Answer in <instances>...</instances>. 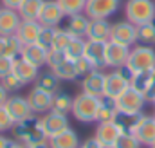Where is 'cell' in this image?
Here are the masks:
<instances>
[{
    "instance_id": "cell-1",
    "label": "cell",
    "mask_w": 155,
    "mask_h": 148,
    "mask_svg": "<svg viewBox=\"0 0 155 148\" xmlns=\"http://www.w3.org/2000/svg\"><path fill=\"white\" fill-rule=\"evenodd\" d=\"M13 141L20 143L22 146L40 145L47 141V134L41 125V116H29L20 123H15L13 126Z\"/></svg>"
},
{
    "instance_id": "cell-2",
    "label": "cell",
    "mask_w": 155,
    "mask_h": 148,
    "mask_svg": "<svg viewBox=\"0 0 155 148\" xmlns=\"http://www.w3.org/2000/svg\"><path fill=\"white\" fill-rule=\"evenodd\" d=\"M126 69L132 74L146 72L155 69V49L152 45H134L130 47Z\"/></svg>"
},
{
    "instance_id": "cell-3",
    "label": "cell",
    "mask_w": 155,
    "mask_h": 148,
    "mask_svg": "<svg viewBox=\"0 0 155 148\" xmlns=\"http://www.w3.org/2000/svg\"><path fill=\"white\" fill-rule=\"evenodd\" d=\"M126 20L134 25H143L155 20V0H126Z\"/></svg>"
},
{
    "instance_id": "cell-4",
    "label": "cell",
    "mask_w": 155,
    "mask_h": 148,
    "mask_svg": "<svg viewBox=\"0 0 155 148\" xmlns=\"http://www.w3.org/2000/svg\"><path fill=\"white\" fill-rule=\"evenodd\" d=\"M99 99L96 96H90L87 92H79L74 101H72V110L71 114L76 117L79 123H94L96 116H97V107H99Z\"/></svg>"
},
{
    "instance_id": "cell-5",
    "label": "cell",
    "mask_w": 155,
    "mask_h": 148,
    "mask_svg": "<svg viewBox=\"0 0 155 148\" xmlns=\"http://www.w3.org/2000/svg\"><path fill=\"white\" fill-rule=\"evenodd\" d=\"M132 72L123 67V69H112V72L105 74V96L117 99L128 87H130Z\"/></svg>"
},
{
    "instance_id": "cell-6",
    "label": "cell",
    "mask_w": 155,
    "mask_h": 148,
    "mask_svg": "<svg viewBox=\"0 0 155 148\" xmlns=\"http://www.w3.org/2000/svg\"><path fill=\"white\" fill-rule=\"evenodd\" d=\"M47 65H49L51 72L56 74V78H60L61 81H74V79H78L76 71H74V62L69 60L65 56V52L49 51Z\"/></svg>"
},
{
    "instance_id": "cell-7",
    "label": "cell",
    "mask_w": 155,
    "mask_h": 148,
    "mask_svg": "<svg viewBox=\"0 0 155 148\" xmlns=\"http://www.w3.org/2000/svg\"><path fill=\"white\" fill-rule=\"evenodd\" d=\"M146 96L135 90L134 87H128L119 98L116 99L119 114H141L144 105H146Z\"/></svg>"
},
{
    "instance_id": "cell-8",
    "label": "cell",
    "mask_w": 155,
    "mask_h": 148,
    "mask_svg": "<svg viewBox=\"0 0 155 148\" xmlns=\"http://www.w3.org/2000/svg\"><path fill=\"white\" fill-rule=\"evenodd\" d=\"M121 7V0H87L85 15L88 18H110Z\"/></svg>"
},
{
    "instance_id": "cell-9",
    "label": "cell",
    "mask_w": 155,
    "mask_h": 148,
    "mask_svg": "<svg viewBox=\"0 0 155 148\" xmlns=\"http://www.w3.org/2000/svg\"><path fill=\"white\" fill-rule=\"evenodd\" d=\"M110 40L134 47V43H137V25H134L128 20H119L116 24H112V33H110Z\"/></svg>"
},
{
    "instance_id": "cell-10",
    "label": "cell",
    "mask_w": 155,
    "mask_h": 148,
    "mask_svg": "<svg viewBox=\"0 0 155 148\" xmlns=\"http://www.w3.org/2000/svg\"><path fill=\"white\" fill-rule=\"evenodd\" d=\"M128 54H130V47L128 45L117 43V42H112V40L107 42L105 60H107V67L108 69H123V67H126Z\"/></svg>"
},
{
    "instance_id": "cell-11",
    "label": "cell",
    "mask_w": 155,
    "mask_h": 148,
    "mask_svg": "<svg viewBox=\"0 0 155 148\" xmlns=\"http://www.w3.org/2000/svg\"><path fill=\"white\" fill-rule=\"evenodd\" d=\"M52 94L43 92L38 87H33L27 94V103L31 107V112L35 116H43L49 110H52Z\"/></svg>"
},
{
    "instance_id": "cell-12",
    "label": "cell",
    "mask_w": 155,
    "mask_h": 148,
    "mask_svg": "<svg viewBox=\"0 0 155 148\" xmlns=\"http://www.w3.org/2000/svg\"><path fill=\"white\" fill-rule=\"evenodd\" d=\"M41 125H43V130L47 134V139L61 134L63 130H67L71 126L69 117L65 114H60V112H54V110H49L47 114L41 116Z\"/></svg>"
},
{
    "instance_id": "cell-13",
    "label": "cell",
    "mask_w": 155,
    "mask_h": 148,
    "mask_svg": "<svg viewBox=\"0 0 155 148\" xmlns=\"http://www.w3.org/2000/svg\"><path fill=\"white\" fill-rule=\"evenodd\" d=\"M65 18V13L63 9L58 5L56 0H45L41 11H40L38 22L45 27H60V24L63 22Z\"/></svg>"
},
{
    "instance_id": "cell-14",
    "label": "cell",
    "mask_w": 155,
    "mask_h": 148,
    "mask_svg": "<svg viewBox=\"0 0 155 148\" xmlns=\"http://www.w3.org/2000/svg\"><path fill=\"white\" fill-rule=\"evenodd\" d=\"M105 52H107V42L87 40V43H85V54H83V56L94 65L96 71H103V69H107Z\"/></svg>"
},
{
    "instance_id": "cell-15",
    "label": "cell",
    "mask_w": 155,
    "mask_h": 148,
    "mask_svg": "<svg viewBox=\"0 0 155 148\" xmlns=\"http://www.w3.org/2000/svg\"><path fill=\"white\" fill-rule=\"evenodd\" d=\"M88 22L90 18L85 13L79 15H65L63 22L60 24V29H65L67 33H71L74 38H87V29H88Z\"/></svg>"
},
{
    "instance_id": "cell-16",
    "label": "cell",
    "mask_w": 155,
    "mask_h": 148,
    "mask_svg": "<svg viewBox=\"0 0 155 148\" xmlns=\"http://www.w3.org/2000/svg\"><path fill=\"white\" fill-rule=\"evenodd\" d=\"M4 109L7 110V114L11 116V119H13L15 123H20V121H24L25 117L33 116L31 107H29V103H27V98H24V96H9V99L5 101Z\"/></svg>"
},
{
    "instance_id": "cell-17",
    "label": "cell",
    "mask_w": 155,
    "mask_h": 148,
    "mask_svg": "<svg viewBox=\"0 0 155 148\" xmlns=\"http://www.w3.org/2000/svg\"><path fill=\"white\" fill-rule=\"evenodd\" d=\"M13 74L24 83V85H29V83H35L40 76V67H36L35 63L24 60L22 56L15 58V63H13Z\"/></svg>"
},
{
    "instance_id": "cell-18",
    "label": "cell",
    "mask_w": 155,
    "mask_h": 148,
    "mask_svg": "<svg viewBox=\"0 0 155 148\" xmlns=\"http://www.w3.org/2000/svg\"><path fill=\"white\" fill-rule=\"evenodd\" d=\"M134 136L139 139V143L143 146H152L155 143V117L144 114L143 119L139 121V125L134 130Z\"/></svg>"
},
{
    "instance_id": "cell-19",
    "label": "cell",
    "mask_w": 155,
    "mask_h": 148,
    "mask_svg": "<svg viewBox=\"0 0 155 148\" xmlns=\"http://www.w3.org/2000/svg\"><path fill=\"white\" fill-rule=\"evenodd\" d=\"M81 92H87L96 98L105 96V72L103 71H92L88 76L81 79Z\"/></svg>"
},
{
    "instance_id": "cell-20",
    "label": "cell",
    "mask_w": 155,
    "mask_h": 148,
    "mask_svg": "<svg viewBox=\"0 0 155 148\" xmlns=\"http://www.w3.org/2000/svg\"><path fill=\"white\" fill-rule=\"evenodd\" d=\"M119 136H121V130L116 125V121H107V123H97L94 139L101 146H114Z\"/></svg>"
},
{
    "instance_id": "cell-21",
    "label": "cell",
    "mask_w": 155,
    "mask_h": 148,
    "mask_svg": "<svg viewBox=\"0 0 155 148\" xmlns=\"http://www.w3.org/2000/svg\"><path fill=\"white\" fill-rule=\"evenodd\" d=\"M110 33H112V24L108 22V18H90L87 29V40L108 42Z\"/></svg>"
},
{
    "instance_id": "cell-22",
    "label": "cell",
    "mask_w": 155,
    "mask_h": 148,
    "mask_svg": "<svg viewBox=\"0 0 155 148\" xmlns=\"http://www.w3.org/2000/svg\"><path fill=\"white\" fill-rule=\"evenodd\" d=\"M40 31H41V24L38 20H22L15 35L22 42V45H29V43H36Z\"/></svg>"
},
{
    "instance_id": "cell-23",
    "label": "cell",
    "mask_w": 155,
    "mask_h": 148,
    "mask_svg": "<svg viewBox=\"0 0 155 148\" xmlns=\"http://www.w3.org/2000/svg\"><path fill=\"white\" fill-rule=\"evenodd\" d=\"M20 24L22 16L16 9L0 7V35H15Z\"/></svg>"
},
{
    "instance_id": "cell-24",
    "label": "cell",
    "mask_w": 155,
    "mask_h": 148,
    "mask_svg": "<svg viewBox=\"0 0 155 148\" xmlns=\"http://www.w3.org/2000/svg\"><path fill=\"white\" fill-rule=\"evenodd\" d=\"M79 143H81V139H79L78 132L74 128H71V126H69L67 130H63L61 134H58V136L47 139L49 148H78Z\"/></svg>"
},
{
    "instance_id": "cell-25",
    "label": "cell",
    "mask_w": 155,
    "mask_h": 148,
    "mask_svg": "<svg viewBox=\"0 0 155 148\" xmlns=\"http://www.w3.org/2000/svg\"><path fill=\"white\" fill-rule=\"evenodd\" d=\"M20 56L31 63H35L36 67H41V65H47V58H49V51L43 49L38 43H29V45H24L22 47V52Z\"/></svg>"
},
{
    "instance_id": "cell-26",
    "label": "cell",
    "mask_w": 155,
    "mask_h": 148,
    "mask_svg": "<svg viewBox=\"0 0 155 148\" xmlns=\"http://www.w3.org/2000/svg\"><path fill=\"white\" fill-rule=\"evenodd\" d=\"M22 42L16 38V35H0V56L5 58H18L22 52Z\"/></svg>"
},
{
    "instance_id": "cell-27",
    "label": "cell",
    "mask_w": 155,
    "mask_h": 148,
    "mask_svg": "<svg viewBox=\"0 0 155 148\" xmlns=\"http://www.w3.org/2000/svg\"><path fill=\"white\" fill-rule=\"evenodd\" d=\"M117 114V105L116 99L103 96L99 99V107H97V116H96V123H107V121H116Z\"/></svg>"
},
{
    "instance_id": "cell-28",
    "label": "cell",
    "mask_w": 155,
    "mask_h": 148,
    "mask_svg": "<svg viewBox=\"0 0 155 148\" xmlns=\"http://www.w3.org/2000/svg\"><path fill=\"white\" fill-rule=\"evenodd\" d=\"M43 4H45V0H24L22 5L18 7L22 20H38Z\"/></svg>"
},
{
    "instance_id": "cell-29",
    "label": "cell",
    "mask_w": 155,
    "mask_h": 148,
    "mask_svg": "<svg viewBox=\"0 0 155 148\" xmlns=\"http://www.w3.org/2000/svg\"><path fill=\"white\" fill-rule=\"evenodd\" d=\"M143 116H144V112H141V114H117L116 125L119 126L121 134H124V132L134 134V130L139 125V121L143 119Z\"/></svg>"
},
{
    "instance_id": "cell-30",
    "label": "cell",
    "mask_w": 155,
    "mask_h": 148,
    "mask_svg": "<svg viewBox=\"0 0 155 148\" xmlns=\"http://www.w3.org/2000/svg\"><path fill=\"white\" fill-rule=\"evenodd\" d=\"M60 78H56V74H52L51 71L49 72H43L38 76V79L35 81V87H38L41 89L43 92H49V94H56L58 90H60Z\"/></svg>"
},
{
    "instance_id": "cell-31",
    "label": "cell",
    "mask_w": 155,
    "mask_h": 148,
    "mask_svg": "<svg viewBox=\"0 0 155 148\" xmlns=\"http://www.w3.org/2000/svg\"><path fill=\"white\" fill-rule=\"evenodd\" d=\"M72 101H74V98H71V94L58 90L54 94V98H52V110L67 116V114H71V110H72Z\"/></svg>"
},
{
    "instance_id": "cell-32",
    "label": "cell",
    "mask_w": 155,
    "mask_h": 148,
    "mask_svg": "<svg viewBox=\"0 0 155 148\" xmlns=\"http://www.w3.org/2000/svg\"><path fill=\"white\" fill-rule=\"evenodd\" d=\"M137 42L143 45H153L155 43V20L137 25Z\"/></svg>"
},
{
    "instance_id": "cell-33",
    "label": "cell",
    "mask_w": 155,
    "mask_h": 148,
    "mask_svg": "<svg viewBox=\"0 0 155 148\" xmlns=\"http://www.w3.org/2000/svg\"><path fill=\"white\" fill-rule=\"evenodd\" d=\"M153 71H155V69H153ZM153 71L132 74L130 87H134L135 90H139L141 94H144V96H146V90H148V87H150V79H152V74H153Z\"/></svg>"
},
{
    "instance_id": "cell-34",
    "label": "cell",
    "mask_w": 155,
    "mask_h": 148,
    "mask_svg": "<svg viewBox=\"0 0 155 148\" xmlns=\"http://www.w3.org/2000/svg\"><path fill=\"white\" fill-rule=\"evenodd\" d=\"M72 35L67 33L65 29H56V35L52 40V45H51V51H56V52H65V49L69 47V43L72 42Z\"/></svg>"
},
{
    "instance_id": "cell-35",
    "label": "cell",
    "mask_w": 155,
    "mask_h": 148,
    "mask_svg": "<svg viewBox=\"0 0 155 148\" xmlns=\"http://www.w3.org/2000/svg\"><path fill=\"white\" fill-rule=\"evenodd\" d=\"M85 43H87V38H72V42L65 49V56L69 60H72V62H76L78 58H83V54H85Z\"/></svg>"
},
{
    "instance_id": "cell-36",
    "label": "cell",
    "mask_w": 155,
    "mask_h": 148,
    "mask_svg": "<svg viewBox=\"0 0 155 148\" xmlns=\"http://www.w3.org/2000/svg\"><path fill=\"white\" fill-rule=\"evenodd\" d=\"M56 2L63 9L65 15H79V13H85V7H87V0H56Z\"/></svg>"
},
{
    "instance_id": "cell-37",
    "label": "cell",
    "mask_w": 155,
    "mask_h": 148,
    "mask_svg": "<svg viewBox=\"0 0 155 148\" xmlns=\"http://www.w3.org/2000/svg\"><path fill=\"white\" fill-rule=\"evenodd\" d=\"M56 29L58 27H45V25H41V31H40V35H38L36 43L41 45L43 49L51 51V45H52V40H54V35H56Z\"/></svg>"
},
{
    "instance_id": "cell-38",
    "label": "cell",
    "mask_w": 155,
    "mask_h": 148,
    "mask_svg": "<svg viewBox=\"0 0 155 148\" xmlns=\"http://www.w3.org/2000/svg\"><path fill=\"white\" fill-rule=\"evenodd\" d=\"M141 146L143 145L139 143V139L134 134H128V132L121 134L117 137V141L114 143V148H141Z\"/></svg>"
},
{
    "instance_id": "cell-39",
    "label": "cell",
    "mask_w": 155,
    "mask_h": 148,
    "mask_svg": "<svg viewBox=\"0 0 155 148\" xmlns=\"http://www.w3.org/2000/svg\"><path fill=\"white\" fill-rule=\"evenodd\" d=\"M74 71H76L78 79H83L85 76H88V74L92 72V71H96V69H94V65L83 56V58H78L76 62H74Z\"/></svg>"
},
{
    "instance_id": "cell-40",
    "label": "cell",
    "mask_w": 155,
    "mask_h": 148,
    "mask_svg": "<svg viewBox=\"0 0 155 148\" xmlns=\"http://www.w3.org/2000/svg\"><path fill=\"white\" fill-rule=\"evenodd\" d=\"M0 81H2V85H4V87L9 90V92L20 90V89L24 87V83H22V81H20V79H18V78H16V76H15L13 72L9 74V76H5L4 79H0Z\"/></svg>"
},
{
    "instance_id": "cell-41",
    "label": "cell",
    "mask_w": 155,
    "mask_h": 148,
    "mask_svg": "<svg viewBox=\"0 0 155 148\" xmlns=\"http://www.w3.org/2000/svg\"><path fill=\"white\" fill-rule=\"evenodd\" d=\"M13 126H15V121L11 119V116L7 114L4 107H0V134L13 130Z\"/></svg>"
},
{
    "instance_id": "cell-42",
    "label": "cell",
    "mask_w": 155,
    "mask_h": 148,
    "mask_svg": "<svg viewBox=\"0 0 155 148\" xmlns=\"http://www.w3.org/2000/svg\"><path fill=\"white\" fill-rule=\"evenodd\" d=\"M13 63H15L13 58L0 56V79H4L5 76H9V74L13 72Z\"/></svg>"
},
{
    "instance_id": "cell-43",
    "label": "cell",
    "mask_w": 155,
    "mask_h": 148,
    "mask_svg": "<svg viewBox=\"0 0 155 148\" xmlns=\"http://www.w3.org/2000/svg\"><path fill=\"white\" fill-rule=\"evenodd\" d=\"M146 99L148 101H153L155 99V71L152 74V79H150V87H148V90H146Z\"/></svg>"
},
{
    "instance_id": "cell-44",
    "label": "cell",
    "mask_w": 155,
    "mask_h": 148,
    "mask_svg": "<svg viewBox=\"0 0 155 148\" xmlns=\"http://www.w3.org/2000/svg\"><path fill=\"white\" fill-rule=\"evenodd\" d=\"M22 2H24V0H0L2 7H7V9H16V11H18V7L22 5Z\"/></svg>"
},
{
    "instance_id": "cell-45",
    "label": "cell",
    "mask_w": 155,
    "mask_h": 148,
    "mask_svg": "<svg viewBox=\"0 0 155 148\" xmlns=\"http://www.w3.org/2000/svg\"><path fill=\"white\" fill-rule=\"evenodd\" d=\"M78 148H101V145H99V143H97V141H96L94 137H88V139L81 141Z\"/></svg>"
},
{
    "instance_id": "cell-46",
    "label": "cell",
    "mask_w": 155,
    "mask_h": 148,
    "mask_svg": "<svg viewBox=\"0 0 155 148\" xmlns=\"http://www.w3.org/2000/svg\"><path fill=\"white\" fill-rule=\"evenodd\" d=\"M7 99H9V90H7V89L2 85V81H0V107H4Z\"/></svg>"
},
{
    "instance_id": "cell-47",
    "label": "cell",
    "mask_w": 155,
    "mask_h": 148,
    "mask_svg": "<svg viewBox=\"0 0 155 148\" xmlns=\"http://www.w3.org/2000/svg\"><path fill=\"white\" fill-rule=\"evenodd\" d=\"M11 141H13V139H9L7 136L0 134V148H7L9 145H11Z\"/></svg>"
},
{
    "instance_id": "cell-48",
    "label": "cell",
    "mask_w": 155,
    "mask_h": 148,
    "mask_svg": "<svg viewBox=\"0 0 155 148\" xmlns=\"http://www.w3.org/2000/svg\"><path fill=\"white\" fill-rule=\"evenodd\" d=\"M22 148H49V145L45 141V143H40V145H29V146H22Z\"/></svg>"
},
{
    "instance_id": "cell-49",
    "label": "cell",
    "mask_w": 155,
    "mask_h": 148,
    "mask_svg": "<svg viewBox=\"0 0 155 148\" xmlns=\"http://www.w3.org/2000/svg\"><path fill=\"white\" fill-rule=\"evenodd\" d=\"M7 148H22V145H20V143H16V141H11V145H9Z\"/></svg>"
},
{
    "instance_id": "cell-50",
    "label": "cell",
    "mask_w": 155,
    "mask_h": 148,
    "mask_svg": "<svg viewBox=\"0 0 155 148\" xmlns=\"http://www.w3.org/2000/svg\"><path fill=\"white\" fill-rule=\"evenodd\" d=\"M101 148H114V146H101Z\"/></svg>"
},
{
    "instance_id": "cell-51",
    "label": "cell",
    "mask_w": 155,
    "mask_h": 148,
    "mask_svg": "<svg viewBox=\"0 0 155 148\" xmlns=\"http://www.w3.org/2000/svg\"><path fill=\"white\" fill-rule=\"evenodd\" d=\"M150 148H155V143H153V145H152V146H150Z\"/></svg>"
},
{
    "instance_id": "cell-52",
    "label": "cell",
    "mask_w": 155,
    "mask_h": 148,
    "mask_svg": "<svg viewBox=\"0 0 155 148\" xmlns=\"http://www.w3.org/2000/svg\"><path fill=\"white\" fill-rule=\"evenodd\" d=\"M152 103H153V107H155V99H153V101H152Z\"/></svg>"
},
{
    "instance_id": "cell-53",
    "label": "cell",
    "mask_w": 155,
    "mask_h": 148,
    "mask_svg": "<svg viewBox=\"0 0 155 148\" xmlns=\"http://www.w3.org/2000/svg\"><path fill=\"white\" fill-rule=\"evenodd\" d=\"M153 117H155V112H153Z\"/></svg>"
}]
</instances>
